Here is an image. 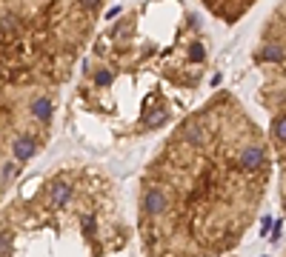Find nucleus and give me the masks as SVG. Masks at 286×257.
<instances>
[{
    "label": "nucleus",
    "instance_id": "nucleus-1",
    "mask_svg": "<svg viewBox=\"0 0 286 257\" xmlns=\"http://www.w3.org/2000/svg\"><path fill=\"white\" fill-rule=\"evenodd\" d=\"M275 180L266 128L232 89L180 117L143 163L135 235L143 257H229Z\"/></svg>",
    "mask_w": 286,
    "mask_h": 257
},
{
    "label": "nucleus",
    "instance_id": "nucleus-2",
    "mask_svg": "<svg viewBox=\"0 0 286 257\" xmlns=\"http://www.w3.org/2000/svg\"><path fill=\"white\" fill-rule=\"evenodd\" d=\"M212 37L198 9L135 6L98 29L75 83L72 112L114 140L152 135L189 112L206 80Z\"/></svg>",
    "mask_w": 286,
    "mask_h": 257
},
{
    "label": "nucleus",
    "instance_id": "nucleus-3",
    "mask_svg": "<svg viewBox=\"0 0 286 257\" xmlns=\"http://www.w3.org/2000/svg\"><path fill=\"white\" fill-rule=\"evenodd\" d=\"M103 12L100 0L0 3V206L52 143L63 92Z\"/></svg>",
    "mask_w": 286,
    "mask_h": 257
},
{
    "label": "nucleus",
    "instance_id": "nucleus-4",
    "mask_svg": "<svg viewBox=\"0 0 286 257\" xmlns=\"http://www.w3.org/2000/svg\"><path fill=\"white\" fill-rule=\"evenodd\" d=\"M135 220L106 169L66 160L0 206V257H132Z\"/></svg>",
    "mask_w": 286,
    "mask_h": 257
},
{
    "label": "nucleus",
    "instance_id": "nucleus-5",
    "mask_svg": "<svg viewBox=\"0 0 286 257\" xmlns=\"http://www.w3.org/2000/svg\"><path fill=\"white\" fill-rule=\"evenodd\" d=\"M252 66L257 71L255 100L266 114V140L275 160L278 206L286 217V3L266 12L252 43Z\"/></svg>",
    "mask_w": 286,
    "mask_h": 257
},
{
    "label": "nucleus",
    "instance_id": "nucleus-6",
    "mask_svg": "<svg viewBox=\"0 0 286 257\" xmlns=\"http://www.w3.org/2000/svg\"><path fill=\"white\" fill-rule=\"evenodd\" d=\"M203 9H206L212 17H218L221 23H226V26H235L243 14H249L252 9H255V3H249V0H241V3H223V0H212V3H206Z\"/></svg>",
    "mask_w": 286,
    "mask_h": 257
},
{
    "label": "nucleus",
    "instance_id": "nucleus-7",
    "mask_svg": "<svg viewBox=\"0 0 286 257\" xmlns=\"http://www.w3.org/2000/svg\"><path fill=\"white\" fill-rule=\"evenodd\" d=\"M280 257H286V249H283V254H280Z\"/></svg>",
    "mask_w": 286,
    "mask_h": 257
},
{
    "label": "nucleus",
    "instance_id": "nucleus-8",
    "mask_svg": "<svg viewBox=\"0 0 286 257\" xmlns=\"http://www.w3.org/2000/svg\"><path fill=\"white\" fill-rule=\"evenodd\" d=\"M229 257H237V254H229Z\"/></svg>",
    "mask_w": 286,
    "mask_h": 257
}]
</instances>
